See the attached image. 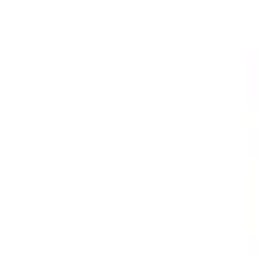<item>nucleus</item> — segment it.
<instances>
[]
</instances>
